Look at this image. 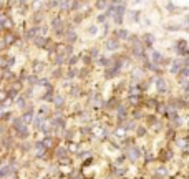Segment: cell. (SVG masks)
Listing matches in <instances>:
<instances>
[{
    "mask_svg": "<svg viewBox=\"0 0 189 179\" xmlns=\"http://www.w3.org/2000/svg\"><path fill=\"white\" fill-rule=\"evenodd\" d=\"M158 86L161 88V91H164V90H166V83H163V80H158Z\"/></svg>",
    "mask_w": 189,
    "mask_h": 179,
    "instance_id": "1",
    "label": "cell"
}]
</instances>
